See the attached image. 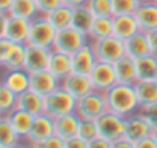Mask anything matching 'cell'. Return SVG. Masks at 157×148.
<instances>
[{"mask_svg":"<svg viewBox=\"0 0 157 148\" xmlns=\"http://www.w3.org/2000/svg\"><path fill=\"white\" fill-rule=\"evenodd\" d=\"M88 148H111V142H108L103 137H96L91 142H88Z\"/></svg>","mask_w":157,"mask_h":148,"instance_id":"60d3db41","label":"cell"},{"mask_svg":"<svg viewBox=\"0 0 157 148\" xmlns=\"http://www.w3.org/2000/svg\"><path fill=\"white\" fill-rule=\"evenodd\" d=\"M80 120L82 119L78 117V114L75 111L54 119V134H57L63 140H68V139L75 137L77 133H78V125H80Z\"/></svg>","mask_w":157,"mask_h":148,"instance_id":"d6986e66","label":"cell"},{"mask_svg":"<svg viewBox=\"0 0 157 148\" xmlns=\"http://www.w3.org/2000/svg\"><path fill=\"white\" fill-rule=\"evenodd\" d=\"M134 148H157V143L154 142V139L151 136H148V137H143V139L137 140L134 143Z\"/></svg>","mask_w":157,"mask_h":148,"instance_id":"b9f144b4","label":"cell"},{"mask_svg":"<svg viewBox=\"0 0 157 148\" xmlns=\"http://www.w3.org/2000/svg\"><path fill=\"white\" fill-rule=\"evenodd\" d=\"M71 59H72V72L88 74V76L93 71L94 65L97 63V56L94 53L91 42H86L80 49H77L74 54H71Z\"/></svg>","mask_w":157,"mask_h":148,"instance_id":"8fae6325","label":"cell"},{"mask_svg":"<svg viewBox=\"0 0 157 148\" xmlns=\"http://www.w3.org/2000/svg\"><path fill=\"white\" fill-rule=\"evenodd\" d=\"M37 146L39 148H65V140L62 137H59L57 134H52L51 137L40 142Z\"/></svg>","mask_w":157,"mask_h":148,"instance_id":"f35d334b","label":"cell"},{"mask_svg":"<svg viewBox=\"0 0 157 148\" xmlns=\"http://www.w3.org/2000/svg\"><path fill=\"white\" fill-rule=\"evenodd\" d=\"M13 3H14V0H0V13L10 14Z\"/></svg>","mask_w":157,"mask_h":148,"instance_id":"f6af8a7d","label":"cell"},{"mask_svg":"<svg viewBox=\"0 0 157 148\" xmlns=\"http://www.w3.org/2000/svg\"><path fill=\"white\" fill-rule=\"evenodd\" d=\"M140 31L148 33L157 28V2L155 0H143L134 13Z\"/></svg>","mask_w":157,"mask_h":148,"instance_id":"4fadbf2b","label":"cell"},{"mask_svg":"<svg viewBox=\"0 0 157 148\" xmlns=\"http://www.w3.org/2000/svg\"><path fill=\"white\" fill-rule=\"evenodd\" d=\"M0 148H2V146H0Z\"/></svg>","mask_w":157,"mask_h":148,"instance_id":"11a10c76","label":"cell"},{"mask_svg":"<svg viewBox=\"0 0 157 148\" xmlns=\"http://www.w3.org/2000/svg\"><path fill=\"white\" fill-rule=\"evenodd\" d=\"M34 117L33 114L20 110V108H16L13 110L10 114H6V119L10 120L11 127L14 128V131L20 136V139H25L33 127V122H34Z\"/></svg>","mask_w":157,"mask_h":148,"instance_id":"cb8c5ba5","label":"cell"},{"mask_svg":"<svg viewBox=\"0 0 157 148\" xmlns=\"http://www.w3.org/2000/svg\"><path fill=\"white\" fill-rule=\"evenodd\" d=\"M90 79H91V84H93L94 90L102 91V93L108 91L111 87H114L117 84L114 63L97 60V63L94 65L93 71L90 72Z\"/></svg>","mask_w":157,"mask_h":148,"instance_id":"ba28073f","label":"cell"},{"mask_svg":"<svg viewBox=\"0 0 157 148\" xmlns=\"http://www.w3.org/2000/svg\"><path fill=\"white\" fill-rule=\"evenodd\" d=\"M149 136L154 139V142L157 143V127H152L151 128V133H149Z\"/></svg>","mask_w":157,"mask_h":148,"instance_id":"c3c4849f","label":"cell"},{"mask_svg":"<svg viewBox=\"0 0 157 148\" xmlns=\"http://www.w3.org/2000/svg\"><path fill=\"white\" fill-rule=\"evenodd\" d=\"M17 108V94L0 82V114L6 116Z\"/></svg>","mask_w":157,"mask_h":148,"instance_id":"d6a6232c","label":"cell"},{"mask_svg":"<svg viewBox=\"0 0 157 148\" xmlns=\"http://www.w3.org/2000/svg\"><path fill=\"white\" fill-rule=\"evenodd\" d=\"M48 71L60 82L63 79H66L72 72L71 54H66V53H62V51H57V49H51L49 62H48Z\"/></svg>","mask_w":157,"mask_h":148,"instance_id":"5bb4252c","label":"cell"},{"mask_svg":"<svg viewBox=\"0 0 157 148\" xmlns=\"http://www.w3.org/2000/svg\"><path fill=\"white\" fill-rule=\"evenodd\" d=\"M113 36V17H94L91 29L88 33V39L99 40Z\"/></svg>","mask_w":157,"mask_h":148,"instance_id":"4dcf8cb0","label":"cell"},{"mask_svg":"<svg viewBox=\"0 0 157 148\" xmlns=\"http://www.w3.org/2000/svg\"><path fill=\"white\" fill-rule=\"evenodd\" d=\"M60 85L68 93H71L75 99H80L94 90L88 74H78V72H71L66 79L60 82Z\"/></svg>","mask_w":157,"mask_h":148,"instance_id":"9a60e30c","label":"cell"},{"mask_svg":"<svg viewBox=\"0 0 157 148\" xmlns=\"http://www.w3.org/2000/svg\"><path fill=\"white\" fill-rule=\"evenodd\" d=\"M0 117H2V114H0Z\"/></svg>","mask_w":157,"mask_h":148,"instance_id":"db71d44e","label":"cell"},{"mask_svg":"<svg viewBox=\"0 0 157 148\" xmlns=\"http://www.w3.org/2000/svg\"><path fill=\"white\" fill-rule=\"evenodd\" d=\"M29 20L14 17L8 14L6 20V29H5V39H8L13 43H23L26 45L28 34H29Z\"/></svg>","mask_w":157,"mask_h":148,"instance_id":"ac0fdd59","label":"cell"},{"mask_svg":"<svg viewBox=\"0 0 157 148\" xmlns=\"http://www.w3.org/2000/svg\"><path fill=\"white\" fill-rule=\"evenodd\" d=\"M56 34H57V29L49 23L46 16L39 14L29 23V34H28L26 45L52 49L54 40H56Z\"/></svg>","mask_w":157,"mask_h":148,"instance_id":"7a4b0ae2","label":"cell"},{"mask_svg":"<svg viewBox=\"0 0 157 148\" xmlns=\"http://www.w3.org/2000/svg\"><path fill=\"white\" fill-rule=\"evenodd\" d=\"M25 54H26V45L23 43H13L8 49L6 56L2 60V66L6 69H20L25 63Z\"/></svg>","mask_w":157,"mask_h":148,"instance_id":"4316f807","label":"cell"},{"mask_svg":"<svg viewBox=\"0 0 157 148\" xmlns=\"http://www.w3.org/2000/svg\"><path fill=\"white\" fill-rule=\"evenodd\" d=\"M46 19L49 20V23L57 31L63 29V28H68V26H71V22H72V8L63 3L59 8H56L54 11L48 13Z\"/></svg>","mask_w":157,"mask_h":148,"instance_id":"f546056e","label":"cell"},{"mask_svg":"<svg viewBox=\"0 0 157 148\" xmlns=\"http://www.w3.org/2000/svg\"><path fill=\"white\" fill-rule=\"evenodd\" d=\"M59 87H60V80L56 79L48 69L29 74V90L36 91L37 94H40L43 97L51 94Z\"/></svg>","mask_w":157,"mask_h":148,"instance_id":"2e32d148","label":"cell"},{"mask_svg":"<svg viewBox=\"0 0 157 148\" xmlns=\"http://www.w3.org/2000/svg\"><path fill=\"white\" fill-rule=\"evenodd\" d=\"M139 111L145 116V119L149 122L151 127H157V102L145 105V107H140Z\"/></svg>","mask_w":157,"mask_h":148,"instance_id":"8d00e7d4","label":"cell"},{"mask_svg":"<svg viewBox=\"0 0 157 148\" xmlns=\"http://www.w3.org/2000/svg\"><path fill=\"white\" fill-rule=\"evenodd\" d=\"M2 84L19 96V94L25 93L26 90H29V72H26L23 68L6 69L5 76L2 79Z\"/></svg>","mask_w":157,"mask_h":148,"instance_id":"ffe728a7","label":"cell"},{"mask_svg":"<svg viewBox=\"0 0 157 148\" xmlns=\"http://www.w3.org/2000/svg\"><path fill=\"white\" fill-rule=\"evenodd\" d=\"M6 20H8V14H3V13H0V39H3V37H5Z\"/></svg>","mask_w":157,"mask_h":148,"instance_id":"bcb514c9","label":"cell"},{"mask_svg":"<svg viewBox=\"0 0 157 148\" xmlns=\"http://www.w3.org/2000/svg\"><path fill=\"white\" fill-rule=\"evenodd\" d=\"M86 6L94 17H113L111 0H88Z\"/></svg>","mask_w":157,"mask_h":148,"instance_id":"836d02e7","label":"cell"},{"mask_svg":"<svg viewBox=\"0 0 157 148\" xmlns=\"http://www.w3.org/2000/svg\"><path fill=\"white\" fill-rule=\"evenodd\" d=\"M105 99H106L108 111L116 113L122 117L134 114L140 110V103L134 85L116 84L108 91H105Z\"/></svg>","mask_w":157,"mask_h":148,"instance_id":"6da1fadb","label":"cell"},{"mask_svg":"<svg viewBox=\"0 0 157 148\" xmlns=\"http://www.w3.org/2000/svg\"><path fill=\"white\" fill-rule=\"evenodd\" d=\"M49 54H51V49H48V48H39V46L26 45V54H25L23 69L26 72H29V74H34V72L48 69Z\"/></svg>","mask_w":157,"mask_h":148,"instance_id":"7c38bea8","label":"cell"},{"mask_svg":"<svg viewBox=\"0 0 157 148\" xmlns=\"http://www.w3.org/2000/svg\"><path fill=\"white\" fill-rule=\"evenodd\" d=\"M93 22H94V16L88 10L86 5L72 8V22H71V26L72 28H75L77 31H80L85 36H88Z\"/></svg>","mask_w":157,"mask_h":148,"instance_id":"484cf974","label":"cell"},{"mask_svg":"<svg viewBox=\"0 0 157 148\" xmlns=\"http://www.w3.org/2000/svg\"><path fill=\"white\" fill-rule=\"evenodd\" d=\"M91 43H93L94 53L97 56V60H100V62L116 63L123 56H126L125 42L122 39H117L116 36H109V37H105V39L93 40Z\"/></svg>","mask_w":157,"mask_h":148,"instance_id":"5b68a950","label":"cell"},{"mask_svg":"<svg viewBox=\"0 0 157 148\" xmlns=\"http://www.w3.org/2000/svg\"><path fill=\"white\" fill-rule=\"evenodd\" d=\"M111 148H134V142L128 140L126 137H120V139L111 142Z\"/></svg>","mask_w":157,"mask_h":148,"instance_id":"7bdbcfd3","label":"cell"},{"mask_svg":"<svg viewBox=\"0 0 157 148\" xmlns=\"http://www.w3.org/2000/svg\"><path fill=\"white\" fill-rule=\"evenodd\" d=\"M17 108L33 114V116H39L43 113L45 108V97L37 94L33 90H26L25 93L17 96Z\"/></svg>","mask_w":157,"mask_h":148,"instance_id":"603a6c76","label":"cell"},{"mask_svg":"<svg viewBox=\"0 0 157 148\" xmlns=\"http://www.w3.org/2000/svg\"><path fill=\"white\" fill-rule=\"evenodd\" d=\"M75 105H77V99L60 85L57 90H54L51 94H48L45 97L43 113L51 116L52 119H57L60 116L74 113Z\"/></svg>","mask_w":157,"mask_h":148,"instance_id":"3957f363","label":"cell"},{"mask_svg":"<svg viewBox=\"0 0 157 148\" xmlns=\"http://www.w3.org/2000/svg\"><path fill=\"white\" fill-rule=\"evenodd\" d=\"M86 42H88V36H85L80 31H77L72 26H68V28L57 31L52 49H57V51H62V53H66V54H74Z\"/></svg>","mask_w":157,"mask_h":148,"instance_id":"8992f818","label":"cell"},{"mask_svg":"<svg viewBox=\"0 0 157 148\" xmlns=\"http://www.w3.org/2000/svg\"><path fill=\"white\" fill-rule=\"evenodd\" d=\"M106 111H108V105H106L105 93H102V91L93 90L86 96L77 99L75 113L78 114V117H80V119L97 120Z\"/></svg>","mask_w":157,"mask_h":148,"instance_id":"277c9868","label":"cell"},{"mask_svg":"<svg viewBox=\"0 0 157 148\" xmlns=\"http://www.w3.org/2000/svg\"><path fill=\"white\" fill-rule=\"evenodd\" d=\"M146 36H148V42H149L152 54H157V28L152 29V31H148Z\"/></svg>","mask_w":157,"mask_h":148,"instance_id":"ee69618b","label":"cell"},{"mask_svg":"<svg viewBox=\"0 0 157 148\" xmlns=\"http://www.w3.org/2000/svg\"><path fill=\"white\" fill-rule=\"evenodd\" d=\"M134 88H136V94H137L140 107L157 102V82L154 79L137 80Z\"/></svg>","mask_w":157,"mask_h":148,"instance_id":"d4e9b609","label":"cell"},{"mask_svg":"<svg viewBox=\"0 0 157 148\" xmlns=\"http://www.w3.org/2000/svg\"><path fill=\"white\" fill-rule=\"evenodd\" d=\"M36 3H37L39 13L43 16H46L48 13H51L56 8H59L60 5H63L62 0H36Z\"/></svg>","mask_w":157,"mask_h":148,"instance_id":"74e56055","label":"cell"},{"mask_svg":"<svg viewBox=\"0 0 157 148\" xmlns=\"http://www.w3.org/2000/svg\"><path fill=\"white\" fill-rule=\"evenodd\" d=\"M139 31L140 28L134 14L113 16V36H116L117 39H122L125 42L134 34H137Z\"/></svg>","mask_w":157,"mask_h":148,"instance_id":"e0dca14e","label":"cell"},{"mask_svg":"<svg viewBox=\"0 0 157 148\" xmlns=\"http://www.w3.org/2000/svg\"><path fill=\"white\" fill-rule=\"evenodd\" d=\"M137 2H143V0H137Z\"/></svg>","mask_w":157,"mask_h":148,"instance_id":"f5cc1de1","label":"cell"},{"mask_svg":"<svg viewBox=\"0 0 157 148\" xmlns=\"http://www.w3.org/2000/svg\"><path fill=\"white\" fill-rule=\"evenodd\" d=\"M155 2H157V0H155Z\"/></svg>","mask_w":157,"mask_h":148,"instance_id":"9f6ffc18","label":"cell"},{"mask_svg":"<svg viewBox=\"0 0 157 148\" xmlns=\"http://www.w3.org/2000/svg\"><path fill=\"white\" fill-rule=\"evenodd\" d=\"M114 69H116L117 84L136 85V82L139 80L134 59H131V57H128V56H123L120 60H117V62L114 63Z\"/></svg>","mask_w":157,"mask_h":148,"instance_id":"44dd1931","label":"cell"},{"mask_svg":"<svg viewBox=\"0 0 157 148\" xmlns=\"http://www.w3.org/2000/svg\"><path fill=\"white\" fill-rule=\"evenodd\" d=\"M25 148H39V146H37V145H34V143H28Z\"/></svg>","mask_w":157,"mask_h":148,"instance_id":"f907efd6","label":"cell"},{"mask_svg":"<svg viewBox=\"0 0 157 148\" xmlns=\"http://www.w3.org/2000/svg\"><path fill=\"white\" fill-rule=\"evenodd\" d=\"M77 136L83 139L85 142H91L93 139L99 137V128H97V122L91 120V119H82L80 125H78V133Z\"/></svg>","mask_w":157,"mask_h":148,"instance_id":"e575fe53","label":"cell"},{"mask_svg":"<svg viewBox=\"0 0 157 148\" xmlns=\"http://www.w3.org/2000/svg\"><path fill=\"white\" fill-rule=\"evenodd\" d=\"M16 143H20V136L14 131L6 116H2L0 117V146L8 148Z\"/></svg>","mask_w":157,"mask_h":148,"instance_id":"1f68e13d","label":"cell"},{"mask_svg":"<svg viewBox=\"0 0 157 148\" xmlns=\"http://www.w3.org/2000/svg\"><path fill=\"white\" fill-rule=\"evenodd\" d=\"M65 148H88V142H85L78 136H75L72 139L65 140Z\"/></svg>","mask_w":157,"mask_h":148,"instance_id":"ab89813d","label":"cell"},{"mask_svg":"<svg viewBox=\"0 0 157 148\" xmlns=\"http://www.w3.org/2000/svg\"><path fill=\"white\" fill-rule=\"evenodd\" d=\"M39 14L40 13H39L36 0H14L11 11H10V16L20 17V19H25L29 22L33 19H36Z\"/></svg>","mask_w":157,"mask_h":148,"instance_id":"f1b7e54d","label":"cell"},{"mask_svg":"<svg viewBox=\"0 0 157 148\" xmlns=\"http://www.w3.org/2000/svg\"><path fill=\"white\" fill-rule=\"evenodd\" d=\"M96 122L99 128V136L106 139L108 142H114L120 137H125V117L106 111Z\"/></svg>","mask_w":157,"mask_h":148,"instance_id":"52a82bcc","label":"cell"},{"mask_svg":"<svg viewBox=\"0 0 157 148\" xmlns=\"http://www.w3.org/2000/svg\"><path fill=\"white\" fill-rule=\"evenodd\" d=\"M8 148H25V146L20 145V143H16V145H13V146H8Z\"/></svg>","mask_w":157,"mask_h":148,"instance_id":"681fc988","label":"cell"},{"mask_svg":"<svg viewBox=\"0 0 157 148\" xmlns=\"http://www.w3.org/2000/svg\"><path fill=\"white\" fill-rule=\"evenodd\" d=\"M125 49H126V56L134 60L152 53L149 42H148V36L143 31H139L137 34H134L132 37L125 40Z\"/></svg>","mask_w":157,"mask_h":148,"instance_id":"7402d4cb","label":"cell"},{"mask_svg":"<svg viewBox=\"0 0 157 148\" xmlns=\"http://www.w3.org/2000/svg\"><path fill=\"white\" fill-rule=\"evenodd\" d=\"M154 80L157 82V71H155V76H154Z\"/></svg>","mask_w":157,"mask_h":148,"instance_id":"816d5d0a","label":"cell"},{"mask_svg":"<svg viewBox=\"0 0 157 148\" xmlns=\"http://www.w3.org/2000/svg\"><path fill=\"white\" fill-rule=\"evenodd\" d=\"M62 2L71 8H77V6H82V5H86L88 0H62Z\"/></svg>","mask_w":157,"mask_h":148,"instance_id":"7dc6e473","label":"cell"},{"mask_svg":"<svg viewBox=\"0 0 157 148\" xmlns=\"http://www.w3.org/2000/svg\"><path fill=\"white\" fill-rule=\"evenodd\" d=\"M136 69H137V77L139 80H148L154 79L155 71H157V54H148L140 59L134 60Z\"/></svg>","mask_w":157,"mask_h":148,"instance_id":"83f0119b","label":"cell"},{"mask_svg":"<svg viewBox=\"0 0 157 148\" xmlns=\"http://www.w3.org/2000/svg\"><path fill=\"white\" fill-rule=\"evenodd\" d=\"M52 134H54V119L51 116L42 113V114L34 117L33 127H31V130H29V133L25 139H26L28 143L39 145L40 142L51 137Z\"/></svg>","mask_w":157,"mask_h":148,"instance_id":"30bf717a","label":"cell"},{"mask_svg":"<svg viewBox=\"0 0 157 148\" xmlns=\"http://www.w3.org/2000/svg\"><path fill=\"white\" fill-rule=\"evenodd\" d=\"M111 2H113V16L134 14L139 6L137 0H111Z\"/></svg>","mask_w":157,"mask_h":148,"instance_id":"d590c367","label":"cell"},{"mask_svg":"<svg viewBox=\"0 0 157 148\" xmlns=\"http://www.w3.org/2000/svg\"><path fill=\"white\" fill-rule=\"evenodd\" d=\"M151 125L145 119V116L137 111L134 114H129L125 117V137L131 142H137L143 137H148L151 133Z\"/></svg>","mask_w":157,"mask_h":148,"instance_id":"9c48e42d","label":"cell"}]
</instances>
